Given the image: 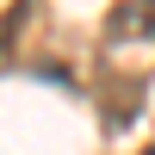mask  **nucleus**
I'll use <instances>...</instances> for the list:
<instances>
[{
    "mask_svg": "<svg viewBox=\"0 0 155 155\" xmlns=\"http://www.w3.org/2000/svg\"><path fill=\"white\" fill-rule=\"evenodd\" d=\"M106 87H112V99L99 93V112H106L112 130H124V124H130V112H137V99H143V81H137V74H118V81H106Z\"/></svg>",
    "mask_w": 155,
    "mask_h": 155,
    "instance_id": "f03ea898",
    "label": "nucleus"
},
{
    "mask_svg": "<svg viewBox=\"0 0 155 155\" xmlns=\"http://www.w3.org/2000/svg\"><path fill=\"white\" fill-rule=\"evenodd\" d=\"M143 155H155V143H149V149H143Z\"/></svg>",
    "mask_w": 155,
    "mask_h": 155,
    "instance_id": "7ed1b4c3",
    "label": "nucleus"
},
{
    "mask_svg": "<svg viewBox=\"0 0 155 155\" xmlns=\"http://www.w3.org/2000/svg\"><path fill=\"white\" fill-rule=\"evenodd\" d=\"M155 37V0H118L106 12V44H137Z\"/></svg>",
    "mask_w": 155,
    "mask_h": 155,
    "instance_id": "f257e3e1",
    "label": "nucleus"
}]
</instances>
